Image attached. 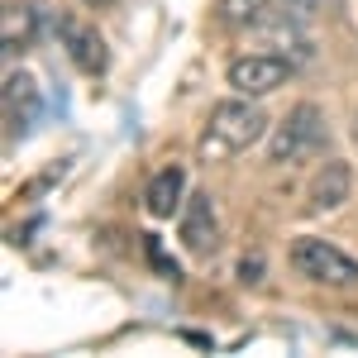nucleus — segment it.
<instances>
[{
  "label": "nucleus",
  "instance_id": "f257e3e1",
  "mask_svg": "<svg viewBox=\"0 0 358 358\" xmlns=\"http://www.w3.org/2000/svg\"><path fill=\"white\" fill-rule=\"evenodd\" d=\"M263 129H268V115L258 110V106H248V101H224V106L210 110L196 153H201V163H229V158H239L244 148H253V143L263 138Z\"/></svg>",
  "mask_w": 358,
  "mask_h": 358
},
{
  "label": "nucleus",
  "instance_id": "f03ea898",
  "mask_svg": "<svg viewBox=\"0 0 358 358\" xmlns=\"http://www.w3.org/2000/svg\"><path fill=\"white\" fill-rule=\"evenodd\" d=\"M320 148H325V115L315 110V106H296L277 124L273 143H268V158L273 163H306Z\"/></svg>",
  "mask_w": 358,
  "mask_h": 358
},
{
  "label": "nucleus",
  "instance_id": "7ed1b4c3",
  "mask_svg": "<svg viewBox=\"0 0 358 358\" xmlns=\"http://www.w3.org/2000/svg\"><path fill=\"white\" fill-rule=\"evenodd\" d=\"M292 268L301 277H310V282H325V287H349V282H358V263L344 253V248L325 244V239H296L292 244Z\"/></svg>",
  "mask_w": 358,
  "mask_h": 358
},
{
  "label": "nucleus",
  "instance_id": "20e7f679",
  "mask_svg": "<svg viewBox=\"0 0 358 358\" xmlns=\"http://www.w3.org/2000/svg\"><path fill=\"white\" fill-rule=\"evenodd\" d=\"M287 77H292V57H282V53H248L229 62V86L239 96H268Z\"/></svg>",
  "mask_w": 358,
  "mask_h": 358
},
{
  "label": "nucleus",
  "instance_id": "39448f33",
  "mask_svg": "<svg viewBox=\"0 0 358 358\" xmlns=\"http://www.w3.org/2000/svg\"><path fill=\"white\" fill-rule=\"evenodd\" d=\"M57 34H62V48H67V57L82 67V72H106V43H101V34L86 24V20H77V15H62L57 20Z\"/></svg>",
  "mask_w": 358,
  "mask_h": 358
},
{
  "label": "nucleus",
  "instance_id": "423d86ee",
  "mask_svg": "<svg viewBox=\"0 0 358 358\" xmlns=\"http://www.w3.org/2000/svg\"><path fill=\"white\" fill-rule=\"evenodd\" d=\"M38 120V86L29 72H10L5 77V124H10V138H24Z\"/></svg>",
  "mask_w": 358,
  "mask_h": 358
},
{
  "label": "nucleus",
  "instance_id": "0eeeda50",
  "mask_svg": "<svg viewBox=\"0 0 358 358\" xmlns=\"http://www.w3.org/2000/svg\"><path fill=\"white\" fill-rule=\"evenodd\" d=\"M182 244L192 248V253L215 248V206H210L206 192L187 196V206H182Z\"/></svg>",
  "mask_w": 358,
  "mask_h": 358
},
{
  "label": "nucleus",
  "instance_id": "6e6552de",
  "mask_svg": "<svg viewBox=\"0 0 358 358\" xmlns=\"http://www.w3.org/2000/svg\"><path fill=\"white\" fill-rule=\"evenodd\" d=\"M182 192H187V172H182L177 163L163 167V172L148 182V192H143L148 215H153V220H172V215L182 210Z\"/></svg>",
  "mask_w": 358,
  "mask_h": 358
},
{
  "label": "nucleus",
  "instance_id": "1a4fd4ad",
  "mask_svg": "<svg viewBox=\"0 0 358 358\" xmlns=\"http://www.w3.org/2000/svg\"><path fill=\"white\" fill-rule=\"evenodd\" d=\"M349 201V163H325L310 182V210H334Z\"/></svg>",
  "mask_w": 358,
  "mask_h": 358
},
{
  "label": "nucleus",
  "instance_id": "9d476101",
  "mask_svg": "<svg viewBox=\"0 0 358 358\" xmlns=\"http://www.w3.org/2000/svg\"><path fill=\"white\" fill-rule=\"evenodd\" d=\"M34 29H38V10H34V5H5V24H0L5 53L29 48V43H34Z\"/></svg>",
  "mask_w": 358,
  "mask_h": 358
},
{
  "label": "nucleus",
  "instance_id": "9b49d317",
  "mask_svg": "<svg viewBox=\"0 0 358 358\" xmlns=\"http://www.w3.org/2000/svg\"><path fill=\"white\" fill-rule=\"evenodd\" d=\"M220 20L229 29H268L277 15L268 0H220Z\"/></svg>",
  "mask_w": 358,
  "mask_h": 358
},
{
  "label": "nucleus",
  "instance_id": "f8f14e48",
  "mask_svg": "<svg viewBox=\"0 0 358 358\" xmlns=\"http://www.w3.org/2000/svg\"><path fill=\"white\" fill-rule=\"evenodd\" d=\"M282 5H287V15H292V20H310V15L330 10L334 0H282Z\"/></svg>",
  "mask_w": 358,
  "mask_h": 358
},
{
  "label": "nucleus",
  "instance_id": "ddd939ff",
  "mask_svg": "<svg viewBox=\"0 0 358 358\" xmlns=\"http://www.w3.org/2000/svg\"><path fill=\"white\" fill-rule=\"evenodd\" d=\"M258 273H263L258 258H244V263H239V277H244V282H258Z\"/></svg>",
  "mask_w": 358,
  "mask_h": 358
},
{
  "label": "nucleus",
  "instance_id": "4468645a",
  "mask_svg": "<svg viewBox=\"0 0 358 358\" xmlns=\"http://www.w3.org/2000/svg\"><path fill=\"white\" fill-rule=\"evenodd\" d=\"M86 5H96V10H101V5H115V0H86Z\"/></svg>",
  "mask_w": 358,
  "mask_h": 358
},
{
  "label": "nucleus",
  "instance_id": "2eb2a0df",
  "mask_svg": "<svg viewBox=\"0 0 358 358\" xmlns=\"http://www.w3.org/2000/svg\"><path fill=\"white\" fill-rule=\"evenodd\" d=\"M354 138H358V129H354Z\"/></svg>",
  "mask_w": 358,
  "mask_h": 358
}]
</instances>
